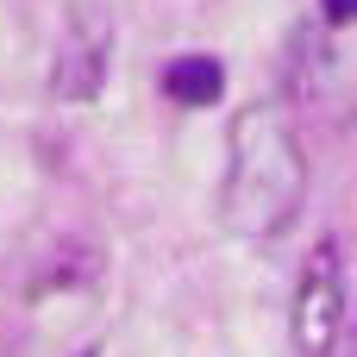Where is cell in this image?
I'll list each match as a JSON object with an SVG mask.
<instances>
[{
    "instance_id": "cell-1",
    "label": "cell",
    "mask_w": 357,
    "mask_h": 357,
    "mask_svg": "<svg viewBox=\"0 0 357 357\" xmlns=\"http://www.w3.org/2000/svg\"><path fill=\"white\" fill-rule=\"evenodd\" d=\"M307 195V157L301 132L282 100H251L232 113L226 132V188H220V220L238 238H276L301 213Z\"/></svg>"
},
{
    "instance_id": "cell-2",
    "label": "cell",
    "mask_w": 357,
    "mask_h": 357,
    "mask_svg": "<svg viewBox=\"0 0 357 357\" xmlns=\"http://www.w3.org/2000/svg\"><path fill=\"white\" fill-rule=\"evenodd\" d=\"M113 63V13L100 0H69L56 56H50V94L56 100H94Z\"/></svg>"
},
{
    "instance_id": "cell-3",
    "label": "cell",
    "mask_w": 357,
    "mask_h": 357,
    "mask_svg": "<svg viewBox=\"0 0 357 357\" xmlns=\"http://www.w3.org/2000/svg\"><path fill=\"white\" fill-rule=\"evenodd\" d=\"M339 320H345L339 238H320V245H314V257L301 264V282H295V314H289L295 357H333V345H339Z\"/></svg>"
},
{
    "instance_id": "cell-4",
    "label": "cell",
    "mask_w": 357,
    "mask_h": 357,
    "mask_svg": "<svg viewBox=\"0 0 357 357\" xmlns=\"http://www.w3.org/2000/svg\"><path fill=\"white\" fill-rule=\"evenodd\" d=\"M220 88H226V69L213 56H176L163 69V94L176 107H207V100H220Z\"/></svg>"
},
{
    "instance_id": "cell-5",
    "label": "cell",
    "mask_w": 357,
    "mask_h": 357,
    "mask_svg": "<svg viewBox=\"0 0 357 357\" xmlns=\"http://www.w3.org/2000/svg\"><path fill=\"white\" fill-rule=\"evenodd\" d=\"M326 19H333V25H351V19H357V0H326Z\"/></svg>"
},
{
    "instance_id": "cell-6",
    "label": "cell",
    "mask_w": 357,
    "mask_h": 357,
    "mask_svg": "<svg viewBox=\"0 0 357 357\" xmlns=\"http://www.w3.org/2000/svg\"><path fill=\"white\" fill-rule=\"evenodd\" d=\"M75 357H94V351H75Z\"/></svg>"
}]
</instances>
